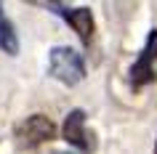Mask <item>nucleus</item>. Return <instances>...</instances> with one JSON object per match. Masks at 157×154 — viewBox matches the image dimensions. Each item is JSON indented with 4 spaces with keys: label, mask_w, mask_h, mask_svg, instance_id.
<instances>
[{
    "label": "nucleus",
    "mask_w": 157,
    "mask_h": 154,
    "mask_svg": "<svg viewBox=\"0 0 157 154\" xmlns=\"http://www.w3.org/2000/svg\"><path fill=\"white\" fill-rule=\"evenodd\" d=\"M61 136H64L67 144H72L75 149H80L85 154L96 152V138H93V133L85 125V112L83 109H72V112L67 114L64 125H61Z\"/></svg>",
    "instance_id": "20e7f679"
},
{
    "label": "nucleus",
    "mask_w": 157,
    "mask_h": 154,
    "mask_svg": "<svg viewBox=\"0 0 157 154\" xmlns=\"http://www.w3.org/2000/svg\"><path fill=\"white\" fill-rule=\"evenodd\" d=\"M0 51L8 53V56H16L19 53V35H16V27L3 11H0Z\"/></svg>",
    "instance_id": "423d86ee"
},
{
    "label": "nucleus",
    "mask_w": 157,
    "mask_h": 154,
    "mask_svg": "<svg viewBox=\"0 0 157 154\" xmlns=\"http://www.w3.org/2000/svg\"><path fill=\"white\" fill-rule=\"evenodd\" d=\"M59 13L77 32V37H80L83 45H91L93 32H96V21H93V11L91 8H85V6L83 8H59Z\"/></svg>",
    "instance_id": "39448f33"
},
{
    "label": "nucleus",
    "mask_w": 157,
    "mask_h": 154,
    "mask_svg": "<svg viewBox=\"0 0 157 154\" xmlns=\"http://www.w3.org/2000/svg\"><path fill=\"white\" fill-rule=\"evenodd\" d=\"M0 11H3V0H0Z\"/></svg>",
    "instance_id": "1a4fd4ad"
},
{
    "label": "nucleus",
    "mask_w": 157,
    "mask_h": 154,
    "mask_svg": "<svg viewBox=\"0 0 157 154\" xmlns=\"http://www.w3.org/2000/svg\"><path fill=\"white\" fill-rule=\"evenodd\" d=\"M48 3H51V6H56V8L61 6V0H48Z\"/></svg>",
    "instance_id": "0eeeda50"
},
{
    "label": "nucleus",
    "mask_w": 157,
    "mask_h": 154,
    "mask_svg": "<svg viewBox=\"0 0 157 154\" xmlns=\"http://www.w3.org/2000/svg\"><path fill=\"white\" fill-rule=\"evenodd\" d=\"M53 136H56V125H53L51 117H45V114H32V117L21 120L16 128H13V144H16V149H21V152L45 144V141H51Z\"/></svg>",
    "instance_id": "f03ea898"
},
{
    "label": "nucleus",
    "mask_w": 157,
    "mask_h": 154,
    "mask_svg": "<svg viewBox=\"0 0 157 154\" xmlns=\"http://www.w3.org/2000/svg\"><path fill=\"white\" fill-rule=\"evenodd\" d=\"M48 74L53 80H59L61 85H77L85 80V61L69 45H56L48 53Z\"/></svg>",
    "instance_id": "f257e3e1"
},
{
    "label": "nucleus",
    "mask_w": 157,
    "mask_h": 154,
    "mask_svg": "<svg viewBox=\"0 0 157 154\" xmlns=\"http://www.w3.org/2000/svg\"><path fill=\"white\" fill-rule=\"evenodd\" d=\"M155 154H157V141H155Z\"/></svg>",
    "instance_id": "6e6552de"
},
{
    "label": "nucleus",
    "mask_w": 157,
    "mask_h": 154,
    "mask_svg": "<svg viewBox=\"0 0 157 154\" xmlns=\"http://www.w3.org/2000/svg\"><path fill=\"white\" fill-rule=\"evenodd\" d=\"M155 64H157V29H152L147 35V43H144L139 58L131 66V85L133 88H144L149 82H155Z\"/></svg>",
    "instance_id": "7ed1b4c3"
}]
</instances>
